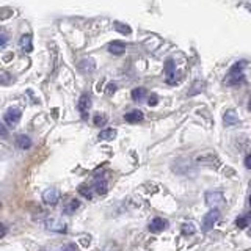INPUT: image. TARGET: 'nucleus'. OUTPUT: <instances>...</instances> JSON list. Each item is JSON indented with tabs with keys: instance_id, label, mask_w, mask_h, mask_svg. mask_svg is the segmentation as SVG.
Listing matches in <instances>:
<instances>
[{
	"instance_id": "obj_28",
	"label": "nucleus",
	"mask_w": 251,
	"mask_h": 251,
	"mask_svg": "<svg viewBox=\"0 0 251 251\" xmlns=\"http://www.w3.org/2000/svg\"><path fill=\"white\" fill-rule=\"evenodd\" d=\"M6 133H8L6 127H5V126H3L2 123H0V135H6Z\"/></svg>"
},
{
	"instance_id": "obj_14",
	"label": "nucleus",
	"mask_w": 251,
	"mask_h": 251,
	"mask_svg": "<svg viewBox=\"0 0 251 251\" xmlns=\"http://www.w3.org/2000/svg\"><path fill=\"white\" fill-rule=\"evenodd\" d=\"M16 143H18V146L21 149H28L31 146V140L27 135H19L18 138H16Z\"/></svg>"
},
{
	"instance_id": "obj_32",
	"label": "nucleus",
	"mask_w": 251,
	"mask_h": 251,
	"mask_svg": "<svg viewBox=\"0 0 251 251\" xmlns=\"http://www.w3.org/2000/svg\"><path fill=\"white\" fill-rule=\"evenodd\" d=\"M250 206H251V198H250Z\"/></svg>"
},
{
	"instance_id": "obj_25",
	"label": "nucleus",
	"mask_w": 251,
	"mask_h": 251,
	"mask_svg": "<svg viewBox=\"0 0 251 251\" xmlns=\"http://www.w3.org/2000/svg\"><path fill=\"white\" fill-rule=\"evenodd\" d=\"M245 167H247L248 170H251V155H247V157H245Z\"/></svg>"
},
{
	"instance_id": "obj_22",
	"label": "nucleus",
	"mask_w": 251,
	"mask_h": 251,
	"mask_svg": "<svg viewBox=\"0 0 251 251\" xmlns=\"http://www.w3.org/2000/svg\"><path fill=\"white\" fill-rule=\"evenodd\" d=\"M107 123V118L105 116H102V115H96L94 116V124L96 126H104Z\"/></svg>"
},
{
	"instance_id": "obj_17",
	"label": "nucleus",
	"mask_w": 251,
	"mask_h": 251,
	"mask_svg": "<svg viewBox=\"0 0 251 251\" xmlns=\"http://www.w3.org/2000/svg\"><path fill=\"white\" fill-rule=\"evenodd\" d=\"M99 138L100 140H113L116 138V130L115 129H105L99 133Z\"/></svg>"
},
{
	"instance_id": "obj_9",
	"label": "nucleus",
	"mask_w": 251,
	"mask_h": 251,
	"mask_svg": "<svg viewBox=\"0 0 251 251\" xmlns=\"http://www.w3.org/2000/svg\"><path fill=\"white\" fill-rule=\"evenodd\" d=\"M124 120L127 123H140L143 120V113H141V110H132V112L126 113Z\"/></svg>"
},
{
	"instance_id": "obj_7",
	"label": "nucleus",
	"mask_w": 251,
	"mask_h": 251,
	"mask_svg": "<svg viewBox=\"0 0 251 251\" xmlns=\"http://www.w3.org/2000/svg\"><path fill=\"white\" fill-rule=\"evenodd\" d=\"M167 226H168V222L165 218H154L151 222V225H149V231L151 232H162Z\"/></svg>"
},
{
	"instance_id": "obj_19",
	"label": "nucleus",
	"mask_w": 251,
	"mask_h": 251,
	"mask_svg": "<svg viewBox=\"0 0 251 251\" xmlns=\"http://www.w3.org/2000/svg\"><path fill=\"white\" fill-rule=\"evenodd\" d=\"M78 193H80L82 196H85L86 200H91V198H93L91 188H90V187H86V185H80V187H78Z\"/></svg>"
},
{
	"instance_id": "obj_4",
	"label": "nucleus",
	"mask_w": 251,
	"mask_h": 251,
	"mask_svg": "<svg viewBox=\"0 0 251 251\" xmlns=\"http://www.w3.org/2000/svg\"><path fill=\"white\" fill-rule=\"evenodd\" d=\"M77 107H78V112L82 113V118H86V116H88V110H90V107H91V99H90L88 94H82L80 99H78Z\"/></svg>"
},
{
	"instance_id": "obj_33",
	"label": "nucleus",
	"mask_w": 251,
	"mask_h": 251,
	"mask_svg": "<svg viewBox=\"0 0 251 251\" xmlns=\"http://www.w3.org/2000/svg\"><path fill=\"white\" fill-rule=\"evenodd\" d=\"M248 10H251V6H248Z\"/></svg>"
},
{
	"instance_id": "obj_24",
	"label": "nucleus",
	"mask_w": 251,
	"mask_h": 251,
	"mask_svg": "<svg viewBox=\"0 0 251 251\" xmlns=\"http://www.w3.org/2000/svg\"><path fill=\"white\" fill-rule=\"evenodd\" d=\"M157 102H159V98H157V96H154V94H152V96L149 98V105H155Z\"/></svg>"
},
{
	"instance_id": "obj_27",
	"label": "nucleus",
	"mask_w": 251,
	"mask_h": 251,
	"mask_svg": "<svg viewBox=\"0 0 251 251\" xmlns=\"http://www.w3.org/2000/svg\"><path fill=\"white\" fill-rule=\"evenodd\" d=\"M6 44V36L3 33H0V47Z\"/></svg>"
},
{
	"instance_id": "obj_15",
	"label": "nucleus",
	"mask_w": 251,
	"mask_h": 251,
	"mask_svg": "<svg viewBox=\"0 0 251 251\" xmlns=\"http://www.w3.org/2000/svg\"><path fill=\"white\" fill-rule=\"evenodd\" d=\"M146 94H148L146 88H135V90L132 91V99L137 100V102H141L146 98Z\"/></svg>"
},
{
	"instance_id": "obj_8",
	"label": "nucleus",
	"mask_w": 251,
	"mask_h": 251,
	"mask_svg": "<svg viewBox=\"0 0 251 251\" xmlns=\"http://www.w3.org/2000/svg\"><path fill=\"white\" fill-rule=\"evenodd\" d=\"M108 52L113 55H123L126 52V44L123 41H113L108 44Z\"/></svg>"
},
{
	"instance_id": "obj_31",
	"label": "nucleus",
	"mask_w": 251,
	"mask_h": 251,
	"mask_svg": "<svg viewBox=\"0 0 251 251\" xmlns=\"http://www.w3.org/2000/svg\"><path fill=\"white\" fill-rule=\"evenodd\" d=\"M248 234H250V237H251V227H250V229H248Z\"/></svg>"
},
{
	"instance_id": "obj_11",
	"label": "nucleus",
	"mask_w": 251,
	"mask_h": 251,
	"mask_svg": "<svg viewBox=\"0 0 251 251\" xmlns=\"http://www.w3.org/2000/svg\"><path fill=\"white\" fill-rule=\"evenodd\" d=\"M21 47L25 52H31V50H33V44H31V36L30 35H24L21 38Z\"/></svg>"
},
{
	"instance_id": "obj_6",
	"label": "nucleus",
	"mask_w": 251,
	"mask_h": 251,
	"mask_svg": "<svg viewBox=\"0 0 251 251\" xmlns=\"http://www.w3.org/2000/svg\"><path fill=\"white\" fill-rule=\"evenodd\" d=\"M165 75H167L168 83H176V65L173 60H168L165 63Z\"/></svg>"
},
{
	"instance_id": "obj_10",
	"label": "nucleus",
	"mask_w": 251,
	"mask_h": 251,
	"mask_svg": "<svg viewBox=\"0 0 251 251\" xmlns=\"http://www.w3.org/2000/svg\"><path fill=\"white\" fill-rule=\"evenodd\" d=\"M223 121H225L226 126H232V124H237L239 123V118H237V115H235L234 110H229V112L225 113Z\"/></svg>"
},
{
	"instance_id": "obj_1",
	"label": "nucleus",
	"mask_w": 251,
	"mask_h": 251,
	"mask_svg": "<svg viewBox=\"0 0 251 251\" xmlns=\"http://www.w3.org/2000/svg\"><path fill=\"white\" fill-rule=\"evenodd\" d=\"M245 65H247L245 61H237V63H235V65L229 69V73H227L226 83H229V85H239L243 80L242 69L245 68Z\"/></svg>"
},
{
	"instance_id": "obj_23",
	"label": "nucleus",
	"mask_w": 251,
	"mask_h": 251,
	"mask_svg": "<svg viewBox=\"0 0 251 251\" xmlns=\"http://www.w3.org/2000/svg\"><path fill=\"white\" fill-rule=\"evenodd\" d=\"M11 82V75L10 74H6V73H0V83H10Z\"/></svg>"
},
{
	"instance_id": "obj_16",
	"label": "nucleus",
	"mask_w": 251,
	"mask_h": 251,
	"mask_svg": "<svg viewBox=\"0 0 251 251\" xmlns=\"http://www.w3.org/2000/svg\"><path fill=\"white\" fill-rule=\"evenodd\" d=\"M250 222H251V214H243L237 218L235 225L239 227H247V226H250Z\"/></svg>"
},
{
	"instance_id": "obj_13",
	"label": "nucleus",
	"mask_w": 251,
	"mask_h": 251,
	"mask_svg": "<svg viewBox=\"0 0 251 251\" xmlns=\"http://www.w3.org/2000/svg\"><path fill=\"white\" fill-rule=\"evenodd\" d=\"M94 188H96V192L99 195H104L107 192V182H105L104 179L96 177V180H94Z\"/></svg>"
},
{
	"instance_id": "obj_30",
	"label": "nucleus",
	"mask_w": 251,
	"mask_h": 251,
	"mask_svg": "<svg viewBox=\"0 0 251 251\" xmlns=\"http://www.w3.org/2000/svg\"><path fill=\"white\" fill-rule=\"evenodd\" d=\"M248 108H250V112H251V99H250V104H248Z\"/></svg>"
},
{
	"instance_id": "obj_12",
	"label": "nucleus",
	"mask_w": 251,
	"mask_h": 251,
	"mask_svg": "<svg viewBox=\"0 0 251 251\" xmlns=\"http://www.w3.org/2000/svg\"><path fill=\"white\" fill-rule=\"evenodd\" d=\"M78 206H80L78 200H69L65 209H63V212H65V214H73V212H75L78 209Z\"/></svg>"
},
{
	"instance_id": "obj_2",
	"label": "nucleus",
	"mask_w": 251,
	"mask_h": 251,
	"mask_svg": "<svg viewBox=\"0 0 251 251\" xmlns=\"http://www.w3.org/2000/svg\"><path fill=\"white\" fill-rule=\"evenodd\" d=\"M217 220H218V210L217 209H212L209 214L204 215V220H202V231L204 232H209L212 227H214Z\"/></svg>"
},
{
	"instance_id": "obj_3",
	"label": "nucleus",
	"mask_w": 251,
	"mask_h": 251,
	"mask_svg": "<svg viewBox=\"0 0 251 251\" xmlns=\"http://www.w3.org/2000/svg\"><path fill=\"white\" fill-rule=\"evenodd\" d=\"M21 116H22V112L19 108H10L5 113V123L10 126V127H14V126L19 123Z\"/></svg>"
},
{
	"instance_id": "obj_29",
	"label": "nucleus",
	"mask_w": 251,
	"mask_h": 251,
	"mask_svg": "<svg viewBox=\"0 0 251 251\" xmlns=\"http://www.w3.org/2000/svg\"><path fill=\"white\" fill-rule=\"evenodd\" d=\"M113 91H115V83H110V85H108V93L112 94Z\"/></svg>"
},
{
	"instance_id": "obj_5",
	"label": "nucleus",
	"mask_w": 251,
	"mask_h": 251,
	"mask_svg": "<svg viewBox=\"0 0 251 251\" xmlns=\"http://www.w3.org/2000/svg\"><path fill=\"white\" fill-rule=\"evenodd\" d=\"M43 200L46 204H50V206H55V204L58 202L60 200V193L57 188H47V190L44 192L43 195Z\"/></svg>"
},
{
	"instance_id": "obj_20",
	"label": "nucleus",
	"mask_w": 251,
	"mask_h": 251,
	"mask_svg": "<svg viewBox=\"0 0 251 251\" xmlns=\"http://www.w3.org/2000/svg\"><path fill=\"white\" fill-rule=\"evenodd\" d=\"M115 30L121 31V33H124V35L130 33V28H129V27H126L124 24H121V22H115Z\"/></svg>"
},
{
	"instance_id": "obj_21",
	"label": "nucleus",
	"mask_w": 251,
	"mask_h": 251,
	"mask_svg": "<svg viewBox=\"0 0 251 251\" xmlns=\"http://www.w3.org/2000/svg\"><path fill=\"white\" fill-rule=\"evenodd\" d=\"M193 232H195L193 225H190V223H184V225H182V234H185V235H192Z\"/></svg>"
},
{
	"instance_id": "obj_26",
	"label": "nucleus",
	"mask_w": 251,
	"mask_h": 251,
	"mask_svg": "<svg viewBox=\"0 0 251 251\" xmlns=\"http://www.w3.org/2000/svg\"><path fill=\"white\" fill-rule=\"evenodd\" d=\"M5 234H6V227H5L2 223H0V239H2Z\"/></svg>"
},
{
	"instance_id": "obj_18",
	"label": "nucleus",
	"mask_w": 251,
	"mask_h": 251,
	"mask_svg": "<svg viewBox=\"0 0 251 251\" xmlns=\"http://www.w3.org/2000/svg\"><path fill=\"white\" fill-rule=\"evenodd\" d=\"M47 227H49V229H53V231H65L66 227H65V225H61V223H58V222H47Z\"/></svg>"
}]
</instances>
